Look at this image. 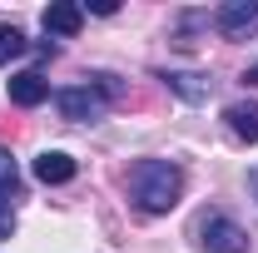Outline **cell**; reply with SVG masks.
Masks as SVG:
<instances>
[{
  "mask_svg": "<svg viewBox=\"0 0 258 253\" xmlns=\"http://www.w3.org/2000/svg\"><path fill=\"white\" fill-rule=\"evenodd\" d=\"M15 199L20 189H0V238H10V228H15Z\"/></svg>",
  "mask_w": 258,
  "mask_h": 253,
  "instance_id": "11",
  "label": "cell"
},
{
  "mask_svg": "<svg viewBox=\"0 0 258 253\" xmlns=\"http://www.w3.org/2000/svg\"><path fill=\"white\" fill-rule=\"evenodd\" d=\"M214 25H219L224 40H253L258 35V0H228V5H219Z\"/></svg>",
  "mask_w": 258,
  "mask_h": 253,
  "instance_id": "4",
  "label": "cell"
},
{
  "mask_svg": "<svg viewBox=\"0 0 258 253\" xmlns=\"http://www.w3.org/2000/svg\"><path fill=\"white\" fill-rule=\"evenodd\" d=\"M35 179L40 184H70L75 179V159L64 154V149H45V154L35 159Z\"/></svg>",
  "mask_w": 258,
  "mask_h": 253,
  "instance_id": "6",
  "label": "cell"
},
{
  "mask_svg": "<svg viewBox=\"0 0 258 253\" xmlns=\"http://www.w3.org/2000/svg\"><path fill=\"white\" fill-rule=\"evenodd\" d=\"M114 95H119L114 75H95L90 85H70V90H60L55 104H60V114L70 119V124H95V119H104V104H109Z\"/></svg>",
  "mask_w": 258,
  "mask_h": 253,
  "instance_id": "2",
  "label": "cell"
},
{
  "mask_svg": "<svg viewBox=\"0 0 258 253\" xmlns=\"http://www.w3.org/2000/svg\"><path fill=\"white\" fill-rule=\"evenodd\" d=\"M164 85H169L174 95H184L189 104H204V99L214 95V80H209V75H164Z\"/></svg>",
  "mask_w": 258,
  "mask_h": 253,
  "instance_id": "7",
  "label": "cell"
},
{
  "mask_svg": "<svg viewBox=\"0 0 258 253\" xmlns=\"http://www.w3.org/2000/svg\"><path fill=\"white\" fill-rule=\"evenodd\" d=\"M129 194H134V204L144 214H169L179 204V194H184V174L169 159H139L129 169Z\"/></svg>",
  "mask_w": 258,
  "mask_h": 253,
  "instance_id": "1",
  "label": "cell"
},
{
  "mask_svg": "<svg viewBox=\"0 0 258 253\" xmlns=\"http://www.w3.org/2000/svg\"><path fill=\"white\" fill-rule=\"evenodd\" d=\"M224 119H228V129L238 134V139H248V144H258V104H228L224 109Z\"/></svg>",
  "mask_w": 258,
  "mask_h": 253,
  "instance_id": "8",
  "label": "cell"
},
{
  "mask_svg": "<svg viewBox=\"0 0 258 253\" xmlns=\"http://www.w3.org/2000/svg\"><path fill=\"white\" fill-rule=\"evenodd\" d=\"M80 25H85V10L80 5H50L45 10V30L50 35H80Z\"/></svg>",
  "mask_w": 258,
  "mask_h": 253,
  "instance_id": "9",
  "label": "cell"
},
{
  "mask_svg": "<svg viewBox=\"0 0 258 253\" xmlns=\"http://www.w3.org/2000/svg\"><path fill=\"white\" fill-rule=\"evenodd\" d=\"M248 189H253V199H258V169H248Z\"/></svg>",
  "mask_w": 258,
  "mask_h": 253,
  "instance_id": "13",
  "label": "cell"
},
{
  "mask_svg": "<svg viewBox=\"0 0 258 253\" xmlns=\"http://www.w3.org/2000/svg\"><path fill=\"white\" fill-rule=\"evenodd\" d=\"M243 80H248V85H258V65H248V75H243Z\"/></svg>",
  "mask_w": 258,
  "mask_h": 253,
  "instance_id": "14",
  "label": "cell"
},
{
  "mask_svg": "<svg viewBox=\"0 0 258 253\" xmlns=\"http://www.w3.org/2000/svg\"><path fill=\"white\" fill-rule=\"evenodd\" d=\"M25 45H30V40H25V30H20V25L0 20V65H10L15 55H25Z\"/></svg>",
  "mask_w": 258,
  "mask_h": 253,
  "instance_id": "10",
  "label": "cell"
},
{
  "mask_svg": "<svg viewBox=\"0 0 258 253\" xmlns=\"http://www.w3.org/2000/svg\"><path fill=\"white\" fill-rule=\"evenodd\" d=\"M10 99H15L20 109H35V104L50 99V80H45L40 70H20V75L10 80Z\"/></svg>",
  "mask_w": 258,
  "mask_h": 253,
  "instance_id": "5",
  "label": "cell"
},
{
  "mask_svg": "<svg viewBox=\"0 0 258 253\" xmlns=\"http://www.w3.org/2000/svg\"><path fill=\"white\" fill-rule=\"evenodd\" d=\"M0 189H20V169H15V159L0 149Z\"/></svg>",
  "mask_w": 258,
  "mask_h": 253,
  "instance_id": "12",
  "label": "cell"
},
{
  "mask_svg": "<svg viewBox=\"0 0 258 253\" xmlns=\"http://www.w3.org/2000/svg\"><path fill=\"white\" fill-rule=\"evenodd\" d=\"M194 238H199L204 253H243L248 248V233L228 219V214H219V209H204L194 219Z\"/></svg>",
  "mask_w": 258,
  "mask_h": 253,
  "instance_id": "3",
  "label": "cell"
}]
</instances>
